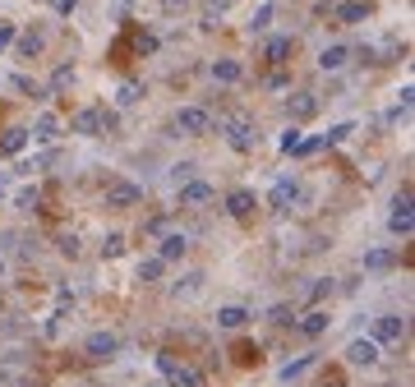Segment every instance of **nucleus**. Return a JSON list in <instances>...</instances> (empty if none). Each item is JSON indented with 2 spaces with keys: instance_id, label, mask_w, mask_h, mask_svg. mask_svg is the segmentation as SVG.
Returning a JSON list of instances; mask_svg holds the SVG:
<instances>
[{
  "instance_id": "f257e3e1",
  "label": "nucleus",
  "mask_w": 415,
  "mask_h": 387,
  "mask_svg": "<svg viewBox=\"0 0 415 387\" xmlns=\"http://www.w3.org/2000/svg\"><path fill=\"white\" fill-rule=\"evenodd\" d=\"M157 369L166 374V383H171V387H203V374L189 369V365H175L171 355H157Z\"/></svg>"
},
{
  "instance_id": "f03ea898",
  "label": "nucleus",
  "mask_w": 415,
  "mask_h": 387,
  "mask_svg": "<svg viewBox=\"0 0 415 387\" xmlns=\"http://www.w3.org/2000/svg\"><path fill=\"white\" fill-rule=\"evenodd\" d=\"M175 129L189 134V139H198V134L212 129V115H208L203 106H180V111H175Z\"/></svg>"
},
{
  "instance_id": "7ed1b4c3",
  "label": "nucleus",
  "mask_w": 415,
  "mask_h": 387,
  "mask_svg": "<svg viewBox=\"0 0 415 387\" xmlns=\"http://www.w3.org/2000/svg\"><path fill=\"white\" fill-rule=\"evenodd\" d=\"M411 226H415V212H411V189H402L397 194V203H393V217H388V231L393 235H411Z\"/></svg>"
},
{
  "instance_id": "20e7f679",
  "label": "nucleus",
  "mask_w": 415,
  "mask_h": 387,
  "mask_svg": "<svg viewBox=\"0 0 415 387\" xmlns=\"http://www.w3.org/2000/svg\"><path fill=\"white\" fill-rule=\"evenodd\" d=\"M83 355L88 360H116V355H121V337H116V332H93L83 342Z\"/></svg>"
},
{
  "instance_id": "39448f33",
  "label": "nucleus",
  "mask_w": 415,
  "mask_h": 387,
  "mask_svg": "<svg viewBox=\"0 0 415 387\" xmlns=\"http://www.w3.org/2000/svg\"><path fill=\"white\" fill-rule=\"evenodd\" d=\"M111 125H116V115H107V111H97V106H88V111H79V115H74V134H83V139L111 129Z\"/></svg>"
},
{
  "instance_id": "423d86ee",
  "label": "nucleus",
  "mask_w": 415,
  "mask_h": 387,
  "mask_svg": "<svg viewBox=\"0 0 415 387\" xmlns=\"http://www.w3.org/2000/svg\"><path fill=\"white\" fill-rule=\"evenodd\" d=\"M406 337V318L402 314H379V318H374V337L369 342H402Z\"/></svg>"
},
{
  "instance_id": "0eeeda50",
  "label": "nucleus",
  "mask_w": 415,
  "mask_h": 387,
  "mask_svg": "<svg viewBox=\"0 0 415 387\" xmlns=\"http://www.w3.org/2000/svg\"><path fill=\"white\" fill-rule=\"evenodd\" d=\"M226 143L236 148V153H254V148H259V134H254L250 120H231L226 125Z\"/></svg>"
},
{
  "instance_id": "6e6552de",
  "label": "nucleus",
  "mask_w": 415,
  "mask_h": 387,
  "mask_svg": "<svg viewBox=\"0 0 415 387\" xmlns=\"http://www.w3.org/2000/svg\"><path fill=\"white\" fill-rule=\"evenodd\" d=\"M346 360L355 369H369V365H379V342H369V337H355V342L346 346Z\"/></svg>"
},
{
  "instance_id": "1a4fd4ad",
  "label": "nucleus",
  "mask_w": 415,
  "mask_h": 387,
  "mask_svg": "<svg viewBox=\"0 0 415 387\" xmlns=\"http://www.w3.org/2000/svg\"><path fill=\"white\" fill-rule=\"evenodd\" d=\"M295 199H300V180H295V176H282V180L273 185V194H268V203H273L277 212H286Z\"/></svg>"
},
{
  "instance_id": "9d476101",
  "label": "nucleus",
  "mask_w": 415,
  "mask_h": 387,
  "mask_svg": "<svg viewBox=\"0 0 415 387\" xmlns=\"http://www.w3.org/2000/svg\"><path fill=\"white\" fill-rule=\"evenodd\" d=\"M217 199V189L203 185V180H189V185H180V208H203V203Z\"/></svg>"
},
{
  "instance_id": "9b49d317",
  "label": "nucleus",
  "mask_w": 415,
  "mask_h": 387,
  "mask_svg": "<svg viewBox=\"0 0 415 387\" xmlns=\"http://www.w3.org/2000/svg\"><path fill=\"white\" fill-rule=\"evenodd\" d=\"M254 208H259V199H254V189H231L226 194V212L231 217H254Z\"/></svg>"
},
{
  "instance_id": "f8f14e48",
  "label": "nucleus",
  "mask_w": 415,
  "mask_h": 387,
  "mask_svg": "<svg viewBox=\"0 0 415 387\" xmlns=\"http://www.w3.org/2000/svg\"><path fill=\"white\" fill-rule=\"evenodd\" d=\"M143 199V185H111L107 189V208H134Z\"/></svg>"
},
{
  "instance_id": "ddd939ff",
  "label": "nucleus",
  "mask_w": 415,
  "mask_h": 387,
  "mask_svg": "<svg viewBox=\"0 0 415 387\" xmlns=\"http://www.w3.org/2000/svg\"><path fill=\"white\" fill-rule=\"evenodd\" d=\"M250 318H254V314L245 309V304H222V309H217V328H226V332H240Z\"/></svg>"
},
{
  "instance_id": "4468645a",
  "label": "nucleus",
  "mask_w": 415,
  "mask_h": 387,
  "mask_svg": "<svg viewBox=\"0 0 415 387\" xmlns=\"http://www.w3.org/2000/svg\"><path fill=\"white\" fill-rule=\"evenodd\" d=\"M346 60H351V46H341V42H332V46H323V51H318V69H323V74L341 69Z\"/></svg>"
},
{
  "instance_id": "2eb2a0df",
  "label": "nucleus",
  "mask_w": 415,
  "mask_h": 387,
  "mask_svg": "<svg viewBox=\"0 0 415 387\" xmlns=\"http://www.w3.org/2000/svg\"><path fill=\"white\" fill-rule=\"evenodd\" d=\"M185 249H189V235L171 231V235H162V249H157V258H162V263H175V258H185Z\"/></svg>"
},
{
  "instance_id": "dca6fc26",
  "label": "nucleus",
  "mask_w": 415,
  "mask_h": 387,
  "mask_svg": "<svg viewBox=\"0 0 415 387\" xmlns=\"http://www.w3.org/2000/svg\"><path fill=\"white\" fill-rule=\"evenodd\" d=\"M328 328H332V318H328L323 309H309L305 318H300V332H305V337H323Z\"/></svg>"
},
{
  "instance_id": "f3484780",
  "label": "nucleus",
  "mask_w": 415,
  "mask_h": 387,
  "mask_svg": "<svg viewBox=\"0 0 415 387\" xmlns=\"http://www.w3.org/2000/svg\"><path fill=\"white\" fill-rule=\"evenodd\" d=\"M286 111H291V120H309V115L318 111V101H314V92H295Z\"/></svg>"
},
{
  "instance_id": "a211bd4d",
  "label": "nucleus",
  "mask_w": 415,
  "mask_h": 387,
  "mask_svg": "<svg viewBox=\"0 0 415 387\" xmlns=\"http://www.w3.org/2000/svg\"><path fill=\"white\" fill-rule=\"evenodd\" d=\"M314 360H318V355H300V360H291V365L277 369V378H282V383H291V378H305L309 369H314Z\"/></svg>"
},
{
  "instance_id": "6ab92c4d",
  "label": "nucleus",
  "mask_w": 415,
  "mask_h": 387,
  "mask_svg": "<svg viewBox=\"0 0 415 387\" xmlns=\"http://www.w3.org/2000/svg\"><path fill=\"white\" fill-rule=\"evenodd\" d=\"M23 148H28V129H19V125H14V129H5V139H0V153H23Z\"/></svg>"
},
{
  "instance_id": "aec40b11",
  "label": "nucleus",
  "mask_w": 415,
  "mask_h": 387,
  "mask_svg": "<svg viewBox=\"0 0 415 387\" xmlns=\"http://www.w3.org/2000/svg\"><path fill=\"white\" fill-rule=\"evenodd\" d=\"M245 69H240V60H212V78L217 83H236Z\"/></svg>"
},
{
  "instance_id": "412c9836",
  "label": "nucleus",
  "mask_w": 415,
  "mask_h": 387,
  "mask_svg": "<svg viewBox=\"0 0 415 387\" xmlns=\"http://www.w3.org/2000/svg\"><path fill=\"white\" fill-rule=\"evenodd\" d=\"M337 19H341V23H365V19H369V5L346 0V5H337Z\"/></svg>"
},
{
  "instance_id": "4be33fe9",
  "label": "nucleus",
  "mask_w": 415,
  "mask_h": 387,
  "mask_svg": "<svg viewBox=\"0 0 415 387\" xmlns=\"http://www.w3.org/2000/svg\"><path fill=\"white\" fill-rule=\"evenodd\" d=\"M291 37H273V42H268V46H263V60H273V65H282V60H286V55H291Z\"/></svg>"
},
{
  "instance_id": "5701e85b",
  "label": "nucleus",
  "mask_w": 415,
  "mask_h": 387,
  "mask_svg": "<svg viewBox=\"0 0 415 387\" xmlns=\"http://www.w3.org/2000/svg\"><path fill=\"white\" fill-rule=\"evenodd\" d=\"M28 139H37V143H51V139H55V115H51V111L37 115V125L28 129Z\"/></svg>"
},
{
  "instance_id": "b1692460",
  "label": "nucleus",
  "mask_w": 415,
  "mask_h": 387,
  "mask_svg": "<svg viewBox=\"0 0 415 387\" xmlns=\"http://www.w3.org/2000/svg\"><path fill=\"white\" fill-rule=\"evenodd\" d=\"M397 263V249H369V254H365V267H369V272H383V267H393Z\"/></svg>"
},
{
  "instance_id": "393cba45",
  "label": "nucleus",
  "mask_w": 415,
  "mask_h": 387,
  "mask_svg": "<svg viewBox=\"0 0 415 387\" xmlns=\"http://www.w3.org/2000/svg\"><path fill=\"white\" fill-rule=\"evenodd\" d=\"M273 14H277V5H273V0H263L259 10H254V19H250V33H268V23H273Z\"/></svg>"
},
{
  "instance_id": "a878e982",
  "label": "nucleus",
  "mask_w": 415,
  "mask_h": 387,
  "mask_svg": "<svg viewBox=\"0 0 415 387\" xmlns=\"http://www.w3.org/2000/svg\"><path fill=\"white\" fill-rule=\"evenodd\" d=\"M139 97H143V83H139V78H130V83L116 88V106H134Z\"/></svg>"
},
{
  "instance_id": "bb28decb",
  "label": "nucleus",
  "mask_w": 415,
  "mask_h": 387,
  "mask_svg": "<svg viewBox=\"0 0 415 387\" xmlns=\"http://www.w3.org/2000/svg\"><path fill=\"white\" fill-rule=\"evenodd\" d=\"M198 290H203V272H189L185 276V281H175V300H180V295H198Z\"/></svg>"
},
{
  "instance_id": "cd10ccee",
  "label": "nucleus",
  "mask_w": 415,
  "mask_h": 387,
  "mask_svg": "<svg viewBox=\"0 0 415 387\" xmlns=\"http://www.w3.org/2000/svg\"><path fill=\"white\" fill-rule=\"evenodd\" d=\"M162 272H166L162 258H143L139 263V281H162Z\"/></svg>"
},
{
  "instance_id": "c85d7f7f",
  "label": "nucleus",
  "mask_w": 415,
  "mask_h": 387,
  "mask_svg": "<svg viewBox=\"0 0 415 387\" xmlns=\"http://www.w3.org/2000/svg\"><path fill=\"white\" fill-rule=\"evenodd\" d=\"M42 46H46V37H42V33H23V37H19V55H28V60H33Z\"/></svg>"
},
{
  "instance_id": "c756f323",
  "label": "nucleus",
  "mask_w": 415,
  "mask_h": 387,
  "mask_svg": "<svg viewBox=\"0 0 415 387\" xmlns=\"http://www.w3.org/2000/svg\"><path fill=\"white\" fill-rule=\"evenodd\" d=\"M351 134H355V125H351V120H341V125H332V129L323 134V143H346Z\"/></svg>"
},
{
  "instance_id": "7c9ffc66",
  "label": "nucleus",
  "mask_w": 415,
  "mask_h": 387,
  "mask_svg": "<svg viewBox=\"0 0 415 387\" xmlns=\"http://www.w3.org/2000/svg\"><path fill=\"white\" fill-rule=\"evenodd\" d=\"M102 254H107V258H121V254H125V235H116V231H111L107 240H102Z\"/></svg>"
},
{
  "instance_id": "2f4dec72",
  "label": "nucleus",
  "mask_w": 415,
  "mask_h": 387,
  "mask_svg": "<svg viewBox=\"0 0 415 387\" xmlns=\"http://www.w3.org/2000/svg\"><path fill=\"white\" fill-rule=\"evenodd\" d=\"M69 83H74V65H60L51 74V92H60V88H69Z\"/></svg>"
},
{
  "instance_id": "473e14b6",
  "label": "nucleus",
  "mask_w": 415,
  "mask_h": 387,
  "mask_svg": "<svg viewBox=\"0 0 415 387\" xmlns=\"http://www.w3.org/2000/svg\"><path fill=\"white\" fill-rule=\"evenodd\" d=\"M300 139H305V134L295 129V125H286V134H282V143H277V148H282V153H286V157H291V153H295V148H300Z\"/></svg>"
},
{
  "instance_id": "72a5a7b5",
  "label": "nucleus",
  "mask_w": 415,
  "mask_h": 387,
  "mask_svg": "<svg viewBox=\"0 0 415 387\" xmlns=\"http://www.w3.org/2000/svg\"><path fill=\"white\" fill-rule=\"evenodd\" d=\"M194 171H198L194 162H180V166H171V180H175V185H189V180H194Z\"/></svg>"
},
{
  "instance_id": "f704fd0d",
  "label": "nucleus",
  "mask_w": 415,
  "mask_h": 387,
  "mask_svg": "<svg viewBox=\"0 0 415 387\" xmlns=\"http://www.w3.org/2000/svg\"><path fill=\"white\" fill-rule=\"evenodd\" d=\"M14 203H19V208H37L42 194H37V189H19V199H14Z\"/></svg>"
},
{
  "instance_id": "c9c22d12",
  "label": "nucleus",
  "mask_w": 415,
  "mask_h": 387,
  "mask_svg": "<svg viewBox=\"0 0 415 387\" xmlns=\"http://www.w3.org/2000/svg\"><path fill=\"white\" fill-rule=\"evenodd\" d=\"M318 148H323V139H300V148H295V153H300V157H314Z\"/></svg>"
},
{
  "instance_id": "e433bc0d",
  "label": "nucleus",
  "mask_w": 415,
  "mask_h": 387,
  "mask_svg": "<svg viewBox=\"0 0 415 387\" xmlns=\"http://www.w3.org/2000/svg\"><path fill=\"white\" fill-rule=\"evenodd\" d=\"M323 295H332V281H314L309 286V300H323Z\"/></svg>"
},
{
  "instance_id": "4c0bfd02",
  "label": "nucleus",
  "mask_w": 415,
  "mask_h": 387,
  "mask_svg": "<svg viewBox=\"0 0 415 387\" xmlns=\"http://www.w3.org/2000/svg\"><path fill=\"white\" fill-rule=\"evenodd\" d=\"M51 10H55V14H74L79 0H51Z\"/></svg>"
},
{
  "instance_id": "58836bf2",
  "label": "nucleus",
  "mask_w": 415,
  "mask_h": 387,
  "mask_svg": "<svg viewBox=\"0 0 415 387\" xmlns=\"http://www.w3.org/2000/svg\"><path fill=\"white\" fill-rule=\"evenodd\" d=\"M60 254H69V258L79 254V240H74V235H60Z\"/></svg>"
},
{
  "instance_id": "ea45409f",
  "label": "nucleus",
  "mask_w": 415,
  "mask_h": 387,
  "mask_svg": "<svg viewBox=\"0 0 415 387\" xmlns=\"http://www.w3.org/2000/svg\"><path fill=\"white\" fill-rule=\"evenodd\" d=\"M231 5H236V0H208V14H226Z\"/></svg>"
},
{
  "instance_id": "a19ab883",
  "label": "nucleus",
  "mask_w": 415,
  "mask_h": 387,
  "mask_svg": "<svg viewBox=\"0 0 415 387\" xmlns=\"http://www.w3.org/2000/svg\"><path fill=\"white\" fill-rule=\"evenodd\" d=\"M14 42V23H0V46H10Z\"/></svg>"
},
{
  "instance_id": "79ce46f5",
  "label": "nucleus",
  "mask_w": 415,
  "mask_h": 387,
  "mask_svg": "<svg viewBox=\"0 0 415 387\" xmlns=\"http://www.w3.org/2000/svg\"><path fill=\"white\" fill-rule=\"evenodd\" d=\"M162 5H166V10H185L189 0H162Z\"/></svg>"
},
{
  "instance_id": "37998d69",
  "label": "nucleus",
  "mask_w": 415,
  "mask_h": 387,
  "mask_svg": "<svg viewBox=\"0 0 415 387\" xmlns=\"http://www.w3.org/2000/svg\"><path fill=\"white\" fill-rule=\"evenodd\" d=\"M323 387H341V383H323Z\"/></svg>"
},
{
  "instance_id": "c03bdc74",
  "label": "nucleus",
  "mask_w": 415,
  "mask_h": 387,
  "mask_svg": "<svg viewBox=\"0 0 415 387\" xmlns=\"http://www.w3.org/2000/svg\"><path fill=\"white\" fill-rule=\"evenodd\" d=\"M0 272H5V258H0Z\"/></svg>"
}]
</instances>
